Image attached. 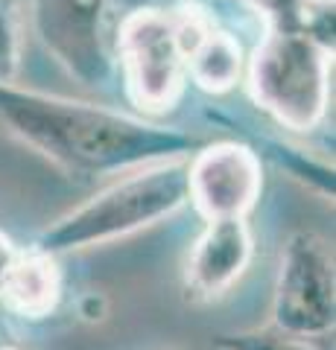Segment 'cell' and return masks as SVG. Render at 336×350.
I'll return each instance as SVG.
<instances>
[{
	"mask_svg": "<svg viewBox=\"0 0 336 350\" xmlns=\"http://www.w3.org/2000/svg\"><path fill=\"white\" fill-rule=\"evenodd\" d=\"M176 350H188V347H176Z\"/></svg>",
	"mask_w": 336,
	"mask_h": 350,
	"instance_id": "cell-14",
	"label": "cell"
},
{
	"mask_svg": "<svg viewBox=\"0 0 336 350\" xmlns=\"http://www.w3.org/2000/svg\"><path fill=\"white\" fill-rule=\"evenodd\" d=\"M216 347H220V350H328V347L316 345L313 338L289 336L284 330H278V327L216 336Z\"/></svg>",
	"mask_w": 336,
	"mask_h": 350,
	"instance_id": "cell-12",
	"label": "cell"
},
{
	"mask_svg": "<svg viewBox=\"0 0 336 350\" xmlns=\"http://www.w3.org/2000/svg\"><path fill=\"white\" fill-rule=\"evenodd\" d=\"M6 350H9V347H6Z\"/></svg>",
	"mask_w": 336,
	"mask_h": 350,
	"instance_id": "cell-15",
	"label": "cell"
},
{
	"mask_svg": "<svg viewBox=\"0 0 336 350\" xmlns=\"http://www.w3.org/2000/svg\"><path fill=\"white\" fill-rule=\"evenodd\" d=\"M18 257H21L18 245L0 231V298H3V292H6V283H9V278H12Z\"/></svg>",
	"mask_w": 336,
	"mask_h": 350,
	"instance_id": "cell-13",
	"label": "cell"
},
{
	"mask_svg": "<svg viewBox=\"0 0 336 350\" xmlns=\"http://www.w3.org/2000/svg\"><path fill=\"white\" fill-rule=\"evenodd\" d=\"M331 47L301 29H272L248 64L255 100L278 123L310 131L328 108Z\"/></svg>",
	"mask_w": 336,
	"mask_h": 350,
	"instance_id": "cell-3",
	"label": "cell"
},
{
	"mask_svg": "<svg viewBox=\"0 0 336 350\" xmlns=\"http://www.w3.org/2000/svg\"><path fill=\"white\" fill-rule=\"evenodd\" d=\"M252 260V234L246 219H208L188 257V289L214 298L243 278Z\"/></svg>",
	"mask_w": 336,
	"mask_h": 350,
	"instance_id": "cell-8",
	"label": "cell"
},
{
	"mask_svg": "<svg viewBox=\"0 0 336 350\" xmlns=\"http://www.w3.org/2000/svg\"><path fill=\"white\" fill-rule=\"evenodd\" d=\"M3 298L12 304V310L29 319L47 315L59 301V271L56 262L38 251H21L15 271L6 283Z\"/></svg>",
	"mask_w": 336,
	"mask_h": 350,
	"instance_id": "cell-9",
	"label": "cell"
},
{
	"mask_svg": "<svg viewBox=\"0 0 336 350\" xmlns=\"http://www.w3.org/2000/svg\"><path fill=\"white\" fill-rule=\"evenodd\" d=\"M108 0H32L38 38L82 85H105L112 59L105 53L103 21Z\"/></svg>",
	"mask_w": 336,
	"mask_h": 350,
	"instance_id": "cell-6",
	"label": "cell"
},
{
	"mask_svg": "<svg viewBox=\"0 0 336 350\" xmlns=\"http://www.w3.org/2000/svg\"><path fill=\"white\" fill-rule=\"evenodd\" d=\"M208 27L196 15L167 12H135L120 27V62L132 100L146 108H170L184 85L188 53Z\"/></svg>",
	"mask_w": 336,
	"mask_h": 350,
	"instance_id": "cell-4",
	"label": "cell"
},
{
	"mask_svg": "<svg viewBox=\"0 0 336 350\" xmlns=\"http://www.w3.org/2000/svg\"><path fill=\"white\" fill-rule=\"evenodd\" d=\"M184 202H188V161L149 163L56 219L38 234L32 251L56 257L64 251L105 245L167 219Z\"/></svg>",
	"mask_w": 336,
	"mask_h": 350,
	"instance_id": "cell-2",
	"label": "cell"
},
{
	"mask_svg": "<svg viewBox=\"0 0 336 350\" xmlns=\"http://www.w3.org/2000/svg\"><path fill=\"white\" fill-rule=\"evenodd\" d=\"M24 18L21 0H0V85H12L21 70Z\"/></svg>",
	"mask_w": 336,
	"mask_h": 350,
	"instance_id": "cell-11",
	"label": "cell"
},
{
	"mask_svg": "<svg viewBox=\"0 0 336 350\" xmlns=\"http://www.w3.org/2000/svg\"><path fill=\"white\" fill-rule=\"evenodd\" d=\"M260 187V161L240 144L202 146L188 163V199L205 219H243L255 207Z\"/></svg>",
	"mask_w": 336,
	"mask_h": 350,
	"instance_id": "cell-7",
	"label": "cell"
},
{
	"mask_svg": "<svg viewBox=\"0 0 336 350\" xmlns=\"http://www.w3.org/2000/svg\"><path fill=\"white\" fill-rule=\"evenodd\" d=\"M0 123L41 158L73 175H108L196 155L205 140L91 103L0 85Z\"/></svg>",
	"mask_w": 336,
	"mask_h": 350,
	"instance_id": "cell-1",
	"label": "cell"
},
{
	"mask_svg": "<svg viewBox=\"0 0 336 350\" xmlns=\"http://www.w3.org/2000/svg\"><path fill=\"white\" fill-rule=\"evenodd\" d=\"M243 53L240 44L225 32H205L188 53V73L205 91H229L240 79Z\"/></svg>",
	"mask_w": 336,
	"mask_h": 350,
	"instance_id": "cell-10",
	"label": "cell"
},
{
	"mask_svg": "<svg viewBox=\"0 0 336 350\" xmlns=\"http://www.w3.org/2000/svg\"><path fill=\"white\" fill-rule=\"evenodd\" d=\"M333 289V257L328 243L310 231L292 234L281 257L272 327L301 338L328 336L336 312Z\"/></svg>",
	"mask_w": 336,
	"mask_h": 350,
	"instance_id": "cell-5",
	"label": "cell"
}]
</instances>
